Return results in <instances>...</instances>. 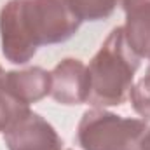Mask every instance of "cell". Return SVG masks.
Masks as SVG:
<instances>
[{
  "instance_id": "6da1fadb",
  "label": "cell",
  "mask_w": 150,
  "mask_h": 150,
  "mask_svg": "<svg viewBox=\"0 0 150 150\" xmlns=\"http://www.w3.org/2000/svg\"><path fill=\"white\" fill-rule=\"evenodd\" d=\"M142 58L129 47L124 28L115 26L87 65L91 93L87 103L96 108L122 105L134 84Z\"/></svg>"
},
{
  "instance_id": "7a4b0ae2",
  "label": "cell",
  "mask_w": 150,
  "mask_h": 150,
  "mask_svg": "<svg viewBox=\"0 0 150 150\" xmlns=\"http://www.w3.org/2000/svg\"><path fill=\"white\" fill-rule=\"evenodd\" d=\"M147 127L143 119L122 117L93 107L79 120L77 142L82 150H140Z\"/></svg>"
},
{
  "instance_id": "3957f363",
  "label": "cell",
  "mask_w": 150,
  "mask_h": 150,
  "mask_svg": "<svg viewBox=\"0 0 150 150\" xmlns=\"http://www.w3.org/2000/svg\"><path fill=\"white\" fill-rule=\"evenodd\" d=\"M26 16L38 45L67 42L82 25L68 0H26Z\"/></svg>"
},
{
  "instance_id": "277c9868",
  "label": "cell",
  "mask_w": 150,
  "mask_h": 150,
  "mask_svg": "<svg viewBox=\"0 0 150 150\" xmlns=\"http://www.w3.org/2000/svg\"><path fill=\"white\" fill-rule=\"evenodd\" d=\"M2 54L14 65L28 63L38 51V42L26 16V0H9L0 9Z\"/></svg>"
},
{
  "instance_id": "5b68a950",
  "label": "cell",
  "mask_w": 150,
  "mask_h": 150,
  "mask_svg": "<svg viewBox=\"0 0 150 150\" xmlns=\"http://www.w3.org/2000/svg\"><path fill=\"white\" fill-rule=\"evenodd\" d=\"M4 142L7 150H63V140L58 131L32 110L4 133Z\"/></svg>"
},
{
  "instance_id": "8992f818",
  "label": "cell",
  "mask_w": 150,
  "mask_h": 150,
  "mask_svg": "<svg viewBox=\"0 0 150 150\" xmlns=\"http://www.w3.org/2000/svg\"><path fill=\"white\" fill-rule=\"evenodd\" d=\"M91 93V77L87 65L77 58H65L51 70L49 96L67 107L87 103Z\"/></svg>"
},
{
  "instance_id": "52a82bcc",
  "label": "cell",
  "mask_w": 150,
  "mask_h": 150,
  "mask_svg": "<svg viewBox=\"0 0 150 150\" xmlns=\"http://www.w3.org/2000/svg\"><path fill=\"white\" fill-rule=\"evenodd\" d=\"M126 23L122 25L129 47L143 59L150 52V0H120Z\"/></svg>"
},
{
  "instance_id": "ba28073f",
  "label": "cell",
  "mask_w": 150,
  "mask_h": 150,
  "mask_svg": "<svg viewBox=\"0 0 150 150\" xmlns=\"http://www.w3.org/2000/svg\"><path fill=\"white\" fill-rule=\"evenodd\" d=\"M4 82L16 94V98L28 107L44 100L51 93V72L40 67L7 72L4 74Z\"/></svg>"
},
{
  "instance_id": "9c48e42d",
  "label": "cell",
  "mask_w": 150,
  "mask_h": 150,
  "mask_svg": "<svg viewBox=\"0 0 150 150\" xmlns=\"http://www.w3.org/2000/svg\"><path fill=\"white\" fill-rule=\"evenodd\" d=\"M30 110L28 105H25L16 94L5 86L4 75L0 77V133H5L18 119H21Z\"/></svg>"
},
{
  "instance_id": "30bf717a",
  "label": "cell",
  "mask_w": 150,
  "mask_h": 150,
  "mask_svg": "<svg viewBox=\"0 0 150 150\" xmlns=\"http://www.w3.org/2000/svg\"><path fill=\"white\" fill-rule=\"evenodd\" d=\"M120 0H68L82 21H101L110 18Z\"/></svg>"
},
{
  "instance_id": "8fae6325",
  "label": "cell",
  "mask_w": 150,
  "mask_h": 150,
  "mask_svg": "<svg viewBox=\"0 0 150 150\" xmlns=\"http://www.w3.org/2000/svg\"><path fill=\"white\" fill-rule=\"evenodd\" d=\"M127 100L131 101L133 110L140 115V119L150 120V70H147V74L133 84Z\"/></svg>"
},
{
  "instance_id": "7c38bea8",
  "label": "cell",
  "mask_w": 150,
  "mask_h": 150,
  "mask_svg": "<svg viewBox=\"0 0 150 150\" xmlns=\"http://www.w3.org/2000/svg\"><path fill=\"white\" fill-rule=\"evenodd\" d=\"M140 150H150V124H149V127H147V131L143 133V136H142Z\"/></svg>"
},
{
  "instance_id": "4fadbf2b",
  "label": "cell",
  "mask_w": 150,
  "mask_h": 150,
  "mask_svg": "<svg viewBox=\"0 0 150 150\" xmlns=\"http://www.w3.org/2000/svg\"><path fill=\"white\" fill-rule=\"evenodd\" d=\"M5 74V72H4V68H2V67H0V77H2V75Z\"/></svg>"
},
{
  "instance_id": "5bb4252c",
  "label": "cell",
  "mask_w": 150,
  "mask_h": 150,
  "mask_svg": "<svg viewBox=\"0 0 150 150\" xmlns=\"http://www.w3.org/2000/svg\"><path fill=\"white\" fill-rule=\"evenodd\" d=\"M147 59L150 61V52H149V58H147ZM147 70H150V65H149V68H147Z\"/></svg>"
},
{
  "instance_id": "9a60e30c",
  "label": "cell",
  "mask_w": 150,
  "mask_h": 150,
  "mask_svg": "<svg viewBox=\"0 0 150 150\" xmlns=\"http://www.w3.org/2000/svg\"><path fill=\"white\" fill-rule=\"evenodd\" d=\"M65 150H70V149H65Z\"/></svg>"
}]
</instances>
